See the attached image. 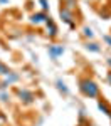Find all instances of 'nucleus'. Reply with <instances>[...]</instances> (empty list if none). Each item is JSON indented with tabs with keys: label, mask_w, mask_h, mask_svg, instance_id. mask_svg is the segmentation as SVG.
I'll use <instances>...</instances> for the list:
<instances>
[{
	"label": "nucleus",
	"mask_w": 111,
	"mask_h": 126,
	"mask_svg": "<svg viewBox=\"0 0 111 126\" xmlns=\"http://www.w3.org/2000/svg\"><path fill=\"white\" fill-rule=\"evenodd\" d=\"M79 91L86 97H98V94H99V87H98V84H96L93 79H89V78L81 79L79 81Z\"/></svg>",
	"instance_id": "obj_1"
},
{
	"label": "nucleus",
	"mask_w": 111,
	"mask_h": 126,
	"mask_svg": "<svg viewBox=\"0 0 111 126\" xmlns=\"http://www.w3.org/2000/svg\"><path fill=\"white\" fill-rule=\"evenodd\" d=\"M61 17H62V20H64L66 24H69V27H76V22H74V17H72V12L67 10L66 7L61 9Z\"/></svg>",
	"instance_id": "obj_2"
},
{
	"label": "nucleus",
	"mask_w": 111,
	"mask_h": 126,
	"mask_svg": "<svg viewBox=\"0 0 111 126\" xmlns=\"http://www.w3.org/2000/svg\"><path fill=\"white\" fill-rule=\"evenodd\" d=\"M19 97H20V101H24L25 104H32L34 99H35L29 89H19Z\"/></svg>",
	"instance_id": "obj_3"
},
{
	"label": "nucleus",
	"mask_w": 111,
	"mask_h": 126,
	"mask_svg": "<svg viewBox=\"0 0 111 126\" xmlns=\"http://www.w3.org/2000/svg\"><path fill=\"white\" fill-rule=\"evenodd\" d=\"M47 19H49V17L46 15V12H37V14H34V15L30 17V22L35 24V25H39V24H46Z\"/></svg>",
	"instance_id": "obj_4"
},
{
	"label": "nucleus",
	"mask_w": 111,
	"mask_h": 126,
	"mask_svg": "<svg viewBox=\"0 0 111 126\" xmlns=\"http://www.w3.org/2000/svg\"><path fill=\"white\" fill-rule=\"evenodd\" d=\"M49 54L52 56V59H57L59 56L64 54V47L59 46V44H54V46H49Z\"/></svg>",
	"instance_id": "obj_5"
},
{
	"label": "nucleus",
	"mask_w": 111,
	"mask_h": 126,
	"mask_svg": "<svg viewBox=\"0 0 111 126\" xmlns=\"http://www.w3.org/2000/svg\"><path fill=\"white\" fill-rule=\"evenodd\" d=\"M15 81H19V74H15V72H9V74H7V79H5L3 82H0V87L5 89V87H9L10 84L15 82Z\"/></svg>",
	"instance_id": "obj_6"
},
{
	"label": "nucleus",
	"mask_w": 111,
	"mask_h": 126,
	"mask_svg": "<svg viewBox=\"0 0 111 126\" xmlns=\"http://www.w3.org/2000/svg\"><path fill=\"white\" fill-rule=\"evenodd\" d=\"M46 24H47V30H49L47 34H49L50 37H56V35H57V25L54 24V20H52V19H50V17H49Z\"/></svg>",
	"instance_id": "obj_7"
},
{
	"label": "nucleus",
	"mask_w": 111,
	"mask_h": 126,
	"mask_svg": "<svg viewBox=\"0 0 111 126\" xmlns=\"http://www.w3.org/2000/svg\"><path fill=\"white\" fill-rule=\"evenodd\" d=\"M86 50H89V52H99L101 47H99V44H96V42H86Z\"/></svg>",
	"instance_id": "obj_8"
},
{
	"label": "nucleus",
	"mask_w": 111,
	"mask_h": 126,
	"mask_svg": "<svg viewBox=\"0 0 111 126\" xmlns=\"http://www.w3.org/2000/svg\"><path fill=\"white\" fill-rule=\"evenodd\" d=\"M98 108H99V111H103L104 114H111V108L108 106V103H104V101H98Z\"/></svg>",
	"instance_id": "obj_9"
},
{
	"label": "nucleus",
	"mask_w": 111,
	"mask_h": 126,
	"mask_svg": "<svg viewBox=\"0 0 111 126\" xmlns=\"http://www.w3.org/2000/svg\"><path fill=\"white\" fill-rule=\"evenodd\" d=\"M82 34H84V37H88V39H93V37H94V32H93L91 27H84V29H82Z\"/></svg>",
	"instance_id": "obj_10"
},
{
	"label": "nucleus",
	"mask_w": 111,
	"mask_h": 126,
	"mask_svg": "<svg viewBox=\"0 0 111 126\" xmlns=\"http://www.w3.org/2000/svg\"><path fill=\"white\" fill-rule=\"evenodd\" d=\"M57 89H59L61 93H64V94H69V89L66 87V84L62 81H57Z\"/></svg>",
	"instance_id": "obj_11"
},
{
	"label": "nucleus",
	"mask_w": 111,
	"mask_h": 126,
	"mask_svg": "<svg viewBox=\"0 0 111 126\" xmlns=\"http://www.w3.org/2000/svg\"><path fill=\"white\" fill-rule=\"evenodd\" d=\"M9 72H10L9 67H7V66H5V64H3V62L0 61V76H7Z\"/></svg>",
	"instance_id": "obj_12"
},
{
	"label": "nucleus",
	"mask_w": 111,
	"mask_h": 126,
	"mask_svg": "<svg viewBox=\"0 0 111 126\" xmlns=\"http://www.w3.org/2000/svg\"><path fill=\"white\" fill-rule=\"evenodd\" d=\"M74 3H76V0H66V9L71 10L72 7H74Z\"/></svg>",
	"instance_id": "obj_13"
},
{
	"label": "nucleus",
	"mask_w": 111,
	"mask_h": 126,
	"mask_svg": "<svg viewBox=\"0 0 111 126\" xmlns=\"http://www.w3.org/2000/svg\"><path fill=\"white\" fill-rule=\"evenodd\" d=\"M39 3H40V7H42L44 10L49 9V3H47V0H39Z\"/></svg>",
	"instance_id": "obj_14"
},
{
	"label": "nucleus",
	"mask_w": 111,
	"mask_h": 126,
	"mask_svg": "<svg viewBox=\"0 0 111 126\" xmlns=\"http://www.w3.org/2000/svg\"><path fill=\"white\" fill-rule=\"evenodd\" d=\"M0 99H2L3 103H7V101H9V93H2V94H0Z\"/></svg>",
	"instance_id": "obj_15"
},
{
	"label": "nucleus",
	"mask_w": 111,
	"mask_h": 126,
	"mask_svg": "<svg viewBox=\"0 0 111 126\" xmlns=\"http://www.w3.org/2000/svg\"><path fill=\"white\" fill-rule=\"evenodd\" d=\"M103 39H104V42H108V44H110V47H111V37H110V35H104Z\"/></svg>",
	"instance_id": "obj_16"
},
{
	"label": "nucleus",
	"mask_w": 111,
	"mask_h": 126,
	"mask_svg": "<svg viewBox=\"0 0 111 126\" xmlns=\"http://www.w3.org/2000/svg\"><path fill=\"white\" fill-rule=\"evenodd\" d=\"M106 79H108V82H110V84H111V71H110V72H108V76H106Z\"/></svg>",
	"instance_id": "obj_17"
},
{
	"label": "nucleus",
	"mask_w": 111,
	"mask_h": 126,
	"mask_svg": "<svg viewBox=\"0 0 111 126\" xmlns=\"http://www.w3.org/2000/svg\"><path fill=\"white\" fill-rule=\"evenodd\" d=\"M106 62H108V64H110V67H111V57L108 59V61H106Z\"/></svg>",
	"instance_id": "obj_18"
}]
</instances>
